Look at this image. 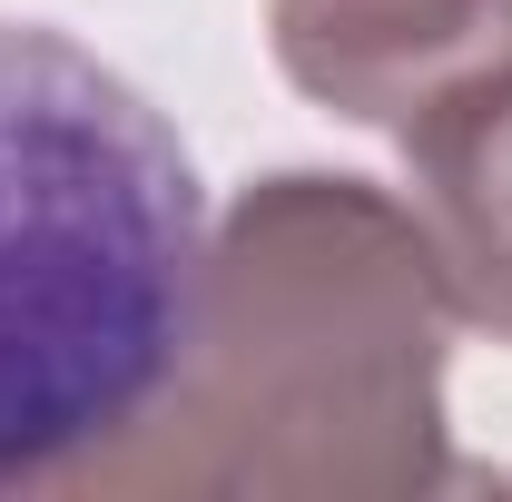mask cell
Instances as JSON below:
<instances>
[{
	"instance_id": "1",
	"label": "cell",
	"mask_w": 512,
	"mask_h": 502,
	"mask_svg": "<svg viewBox=\"0 0 512 502\" xmlns=\"http://www.w3.org/2000/svg\"><path fill=\"white\" fill-rule=\"evenodd\" d=\"M444 355L453 296L414 207L375 178L276 168L207 227L178 365L79 493H444Z\"/></svg>"
},
{
	"instance_id": "2",
	"label": "cell",
	"mask_w": 512,
	"mask_h": 502,
	"mask_svg": "<svg viewBox=\"0 0 512 502\" xmlns=\"http://www.w3.org/2000/svg\"><path fill=\"white\" fill-rule=\"evenodd\" d=\"M207 256L188 138L99 50L0 20V493H79L178 365Z\"/></svg>"
},
{
	"instance_id": "3",
	"label": "cell",
	"mask_w": 512,
	"mask_h": 502,
	"mask_svg": "<svg viewBox=\"0 0 512 502\" xmlns=\"http://www.w3.org/2000/svg\"><path fill=\"white\" fill-rule=\"evenodd\" d=\"M276 69L355 128H404L512 69V0H266Z\"/></svg>"
},
{
	"instance_id": "4",
	"label": "cell",
	"mask_w": 512,
	"mask_h": 502,
	"mask_svg": "<svg viewBox=\"0 0 512 502\" xmlns=\"http://www.w3.org/2000/svg\"><path fill=\"white\" fill-rule=\"evenodd\" d=\"M404 207L434 247L453 325L512 345V69L404 128Z\"/></svg>"
}]
</instances>
